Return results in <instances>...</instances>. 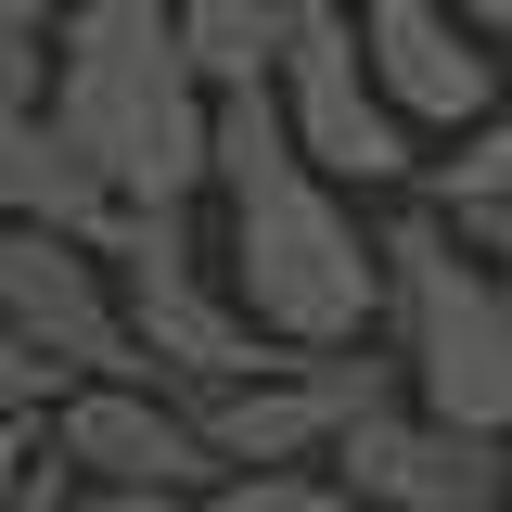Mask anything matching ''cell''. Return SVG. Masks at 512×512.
Wrapping results in <instances>:
<instances>
[{"label": "cell", "mask_w": 512, "mask_h": 512, "mask_svg": "<svg viewBox=\"0 0 512 512\" xmlns=\"http://www.w3.org/2000/svg\"><path fill=\"white\" fill-rule=\"evenodd\" d=\"M461 244L487 256V282H500V308H512V205H487V218H461Z\"/></svg>", "instance_id": "18"}, {"label": "cell", "mask_w": 512, "mask_h": 512, "mask_svg": "<svg viewBox=\"0 0 512 512\" xmlns=\"http://www.w3.org/2000/svg\"><path fill=\"white\" fill-rule=\"evenodd\" d=\"M372 256H384L372 346L397 359V397L436 423H474V436H512V308L487 256L461 244V218L410 205L397 231H372Z\"/></svg>", "instance_id": "3"}, {"label": "cell", "mask_w": 512, "mask_h": 512, "mask_svg": "<svg viewBox=\"0 0 512 512\" xmlns=\"http://www.w3.org/2000/svg\"><path fill=\"white\" fill-rule=\"evenodd\" d=\"M346 39H359L384 116L410 128V141H448L461 116H487V103H500V64L461 39V13H448V0H346Z\"/></svg>", "instance_id": "9"}, {"label": "cell", "mask_w": 512, "mask_h": 512, "mask_svg": "<svg viewBox=\"0 0 512 512\" xmlns=\"http://www.w3.org/2000/svg\"><path fill=\"white\" fill-rule=\"evenodd\" d=\"M90 244H103V269H116V320H128V372L141 384L205 397V384H244V372L282 359V346L218 295V269H205V244H192V205H103Z\"/></svg>", "instance_id": "4"}, {"label": "cell", "mask_w": 512, "mask_h": 512, "mask_svg": "<svg viewBox=\"0 0 512 512\" xmlns=\"http://www.w3.org/2000/svg\"><path fill=\"white\" fill-rule=\"evenodd\" d=\"M180 512H346V487H333L320 461H231V474H205Z\"/></svg>", "instance_id": "13"}, {"label": "cell", "mask_w": 512, "mask_h": 512, "mask_svg": "<svg viewBox=\"0 0 512 512\" xmlns=\"http://www.w3.org/2000/svg\"><path fill=\"white\" fill-rule=\"evenodd\" d=\"M410 180L436 192V218H487V205H512V90L487 103V116H461L448 154H423Z\"/></svg>", "instance_id": "12"}, {"label": "cell", "mask_w": 512, "mask_h": 512, "mask_svg": "<svg viewBox=\"0 0 512 512\" xmlns=\"http://www.w3.org/2000/svg\"><path fill=\"white\" fill-rule=\"evenodd\" d=\"M52 474H64V461L39 448V423H0V512H26L39 487H52Z\"/></svg>", "instance_id": "15"}, {"label": "cell", "mask_w": 512, "mask_h": 512, "mask_svg": "<svg viewBox=\"0 0 512 512\" xmlns=\"http://www.w3.org/2000/svg\"><path fill=\"white\" fill-rule=\"evenodd\" d=\"M39 77H52V26H13L0 13V103H39Z\"/></svg>", "instance_id": "16"}, {"label": "cell", "mask_w": 512, "mask_h": 512, "mask_svg": "<svg viewBox=\"0 0 512 512\" xmlns=\"http://www.w3.org/2000/svg\"><path fill=\"white\" fill-rule=\"evenodd\" d=\"M52 397H64V372L39 359V346H13V333H0V423H39Z\"/></svg>", "instance_id": "14"}, {"label": "cell", "mask_w": 512, "mask_h": 512, "mask_svg": "<svg viewBox=\"0 0 512 512\" xmlns=\"http://www.w3.org/2000/svg\"><path fill=\"white\" fill-rule=\"evenodd\" d=\"M256 90H269L282 141H295L333 192H397L423 167V141L384 116L372 64L346 39V0H282V39H269V77H256Z\"/></svg>", "instance_id": "5"}, {"label": "cell", "mask_w": 512, "mask_h": 512, "mask_svg": "<svg viewBox=\"0 0 512 512\" xmlns=\"http://www.w3.org/2000/svg\"><path fill=\"white\" fill-rule=\"evenodd\" d=\"M0 333L39 346L64 384L128 372V320H116L103 244H90V231H26V218H0Z\"/></svg>", "instance_id": "8"}, {"label": "cell", "mask_w": 512, "mask_h": 512, "mask_svg": "<svg viewBox=\"0 0 512 512\" xmlns=\"http://www.w3.org/2000/svg\"><path fill=\"white\" fill-rule=\"evenodd\" d=\"M39 448H52L64 474H90V487H154V500H192L218 474V448L192 436V410L167 384H141V372L64 384L52 410H39Z\"/></svg>", "instance_id": "7"}, {"label": "cell", "mask_w": 512, "mask_h": 512, "mask_svg": "<svg viewBox=\"0 0 512 512\" xmlns=\"http://www.w3.org/2000/svg\"><path fill=\"white\" fill-rule=\"evenodd\" d=\"M500 512H512V500H500Z\"/></svg>", "instance_id": "20"}, {"label": "cell", "mask_w": 512, "mask_h": 512, "mask_svg": "<svg viewBox=\"0 0 512 512\" xmlns=\"http://www.w3.org/2000/svg\"><path fill=\"white\" fill-rule=\"evenodd\" d=\"M205 192L231 218L218 244V295L269 333V346H359L384 308V256L359 231V192H333L282 141L269 90H205Z\"/></svg>", "instance_id": "1"}, {"label": "cell", "mask_w": 512, "mask_h": 512, "mask_svg": "<svg viewBox=\"0 0 512 512\" xmlns=\"http://www.w3.org/2000/svg\"><path fill=\"white\" fill-rule=\"evenodd\" d=\"M320 474L346 487V512H500L512 500V436H474V423H436V410L384 397V410H359L320 448Z\"/></svg>", "instance_id": "6"}, {"label": "cell", "mask_w": 512, "mask_h": 512, "mask_svg": "<svg viewBox=\"0 0 512 512\" xmlns=\"http://www.w3.org/2000/svg\"><path fill=\"white\" fill-rule=\"evenodd\" d=\"M167 39L205 90H244L269 77V39H282V0H167Z\"/></svg>", "instance_id": "11"}, {"label": "cell", "mask_w": 512, "mask_h": 512, "mask_svg": "<svg viewBox=\"0 0 512 512\" xmlns=\"http://www.w3.org/2000/svg\"><path fill=\"white\" fill-rule=\"evenodd\" d=\"M0 218H26V231H103V180L52 128V103H0Z\"/></svg>", "instance_id": "10"}, {"label": "cell", "mask_w": 512, "mask_h": 512, "mask_svg": "<svg viewBox=\"0 0 512 512\" xmlns=\"http://www.w3.org/2000/svg\"><path fill=\"white\" fill-rule=\"evenodd\" d=\"M448 13H461V39H474L487 64H512V0H448Z\"/></svg>", "instance_id": "19"}, {"label": "cell", "mask_w": 512, "mask_h": 512, "mask_svg": "<svg viewBox=\"0 0 512 512\" xmlns=\"http://www.w3.org/2000/svg\"><path fill=\"white\" fill-rule=\"evenodd\" d=\"M39 103L90 154L103 205H205V77L167 39V0H52Z\"/></svg>", "instance_id": "2"}, {"label": "cell", "mask_w": 512, "mask_h": 512, "mask_svg": "<svg viewBox=\"0 0 512 512\" xmlns=\"http://www.w3.org/2000/svg\"><path fill=\"white\" fill-rule=\"evenodd\" d=\"M52 512H180V500H154V487H90V474H64Z\"/></svg>", "instance_id": "17"}]
</instances>
